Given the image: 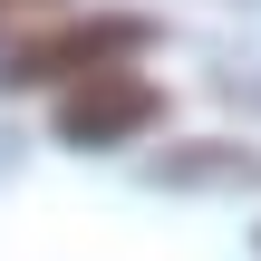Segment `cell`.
I'll list each match as a JSON object with an SVG mask.
<instances>
[{
    "mask_svg": "<svg viewBox=\"0 0 261 261\" xmlns=\"http://www.w3.org/2000/svg\"><path fill=\"white\" fill-rule=\"evenodd\" d=\"M155 87L136 77V68H87V77H68V97H58V136L68 145H126V136H145L155 126Z\"/></svg>",
    "mask_w": 261,
    "mask_h": 261,
    "instance_id": "obj_1",
    "label": "cell"
},
{
    "mask_svg": "<svg viewBox=\"0 0 261 261\" xmlns=\"http://www.w3.org/2000/svg\"><path fill=\"white\" fill-rule=\"evenodd\" d=\"M126 48H145V19H87V29L0 48V77L10 87H29V77H87V68H126Z\"/></svg>",
    "mask_w": 261,
    "mask_h": 261,
    "instance_id": "obj_2",
    "label": "cell"
},
{
    "mask_svg": "<svg viewBox=\"0 0 261 261\" xmlns=\"http://www.w3.org/2000/svg\"><path fill=\"white\" fill-rule=\"evenodd\" d=\"M10 10H58V0H0V19H10Z\"/></svg>",
    "mask_w": 261,
    "mask_h": 261,
    "instance_id": "obj_3",
    "label": "cell"
}]
</instances>
